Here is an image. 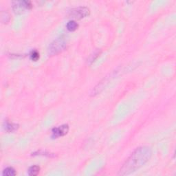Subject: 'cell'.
Wrapping results in <instances>:
<instances>
[{"label":"cell","instance_id":"obj_9","mask_svg":"<svg viewBox=\"0 0 176 176\" xmlns=\"http://www.w3.org/2000/svg\"><path fill=\"white\" fill-rule=\"evenodd\" d=\"M78 24L75 21H70L67 22L66 27L69 31H74L78 28Z\"/></svg>","mask_w":176,"mask_h":176},{"label":"cell","instance_id":"obj_7","mask_svg":"<svg viewBox=\"0 0 176 176\" xmlns=\"http://www.w3.org/2000/svg\"><path fill=\"white\" fill-rule=\"evenodd\" d=\"M40 167L37 165H33L30 166L28 169V175L31 176L37 175L39 174Z\"/></svg>","mask_w":176,"mask_h":176},{"label":"cell","instance_id":"obj_1","mask_svg":"<svg viewBox=\"0 0 176 176\" xmlns=\"http://www.w3.org/2000/svg\"><path fill=\"white\" fill-rule=\"evenodd\" d=\"M152 151L149 146L137 148L123 164L120 169L118 175H126L135 172L150 159Z\"/></svg>","mask_w":176,"mask_h":176},{"label":"cell","instance_id":"obj_10","mask_svg":"<svg viewBox=\"0 0 176 176\" xmlns=\"http://www.w3.org/2000/svg\"><path fill=\"white\" fill-rule=\"evenodd\" d=\"M10 19L9 14L7 12H2L1 13V20L3 23H7Z\"/></svg>","mask_w":176,"mask_h":176},{"label":"cell","instance_id":"obj_2","mask_svg":"<svg viewBox=\"0 0 176 176\" xmlns=\"http://www.w3.org/2000/svg\"><path fill=\"white\" fill-rule=\"evenodd\" d=\"M67 46L65 38L63 37H58L54 40L48 47V53L51 56L56 55L65 50Z\"/></svg>","mask_w":176,"mask_h":176},{"label":"cell","instance_id":"obj_11","mask_svg":"<svg viewBox=\"0 0 176 176\" xmlns=\"http://www.w3.org/2000/svg\"><path fill=\"white\" fill-rule=\"evenodd\" d=\"M30 58L34 61H37L39 58V53L37 50H33L30 53Z\"/></svg>","mask_w":176,"mask_h":176},{"label":"cell","instance_id":"obj_5","mask_svg":"<svg viewBox=\"0 0 176 176\" xmlns=\"http://www.w3.org/2000/svg\"><path fill=\"white\" fill-rule=\"evenodd\" d=\"M69 131V126L68 125L65 124L58 127H55L52 131V138H57L58 137H61L65 136L67 134Z\"/></svg>","mask_w":176,"mask_h":176},{"label":"cell","instance_id":"obj_6","mask_svg":"<svg viewBox=\"0 0 176 176\" xmlns=\"http://www.w3.org/2000/svg\"><path fill=\"white\" fill-rule=\"evenodd\" d=\"M19 125L15 124V123H12L8 121H6L4 125L5 130L8 132H14L18 130Z\"/></svg>","mask_w":176,"mask_h":176},{"label":"cell","instance_id":"obj_8","mask_svg":"<svg viewBox=\"0 0 176 176\" xmlns=\"http://www.w3.org/2000/svg\"><path fill=\"white\" fill-rule=\"evenodd\" d=\"M3 175L4 176H14L16 175L17 173L13 167H7L3 171Z\"/></svg>","mask_w":176,"mask_h":176},{"label":"cell","instance_id":"obj_4","mask_svg":"<svg viewBox=\"0 0 176 176\" xmlns=\"http://www.w3.org/2000/svg\"><path fill=\"white\" fill-rule=\"evenodd\" d=\"M90 13V10L87 7H78L73 8L70 11L69 14L72 18L80 19L88 16Z\"/></svg>","mask_w":176,"mask_h":176},{"label":"cell","instance_id":"obj_3","mask_svg":"<svg viewBox=\"0 0 176 176\" xmlns=\"http://www.w3.org/2000/svg\"><path fill=\"white\" fill-rule=\"evenodd\" d=\"M13 10L16 14H22L26 10L32 8V4L29 1H14L12 2Z\"/></svg>","mask_w":176,"mask_h":176}]
</instances>
